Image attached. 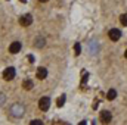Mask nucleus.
<instances>
[{"label":"nucleus","instance_id":"8","mask_svg":"<svg viewBox=\"0 0 127 125\" xmlns=\"http://www.w3.org/2000/svg\"><path fill=\"white\" fill-rule=\"evenodd\" d=\"M22 87H24L25 90H31V88H32V81H30V80H27V81H24V84H22Z\"/></svg>","mask_w":127,"mask_h":125},{"label":"nucleus","instance_id":"3","mask_svg":"<svg viewBox=\"0 0 127 125\" xmlns=\"http://www.w3.org/2000/svg\"><path fill=\"white\" fill-rule=\"evenodd\" d=\"M19 24L22 25V27H28V25H31L32 24V16L31 15H22L21 18H19Z\"/></svg>","mask_w":127,"mask_h":125},{"label":"nucleus","instance_id":"7","mask_svg":"<svg viewBox=\"0 0 127 125\" xmlns=\"http://www.w3.org/2000/svg\"><path fill=\"white\" fill-rule=\"evenodd\" d=\"M47 77V69L46 68H38L37 69V78L38 80H44Z\"/></svg>","mask_w":127,"mask_h":125},{"label":"nucleus","instance_id":"2","mask_svg":"<svg viewBox=\"0 0 127 125\" xmlns=\"http://www.w3.org/2000/svg\"><path fill=\"white\" fill-rule=\"evenodd\" d=\"M49 106H50V99H49V97H41L40 102H38V107H40V110L46 112V110L49 109Z\"/></svg>","mask_w":127,"mask_h":125},{"label":"nucleus","instance_id":"13","mask_svg":"<svg viewBox=\"0 0 127 125\" xmlns=\"http://www.w3.org/2000/svg\"><path fill=\"white\" fill-rule=\"evenodd\" d=\"M41 124H43L41 121H32L31 122V125H41Z\"/></svg>","mask_w":127,"mask_h":125},{"label":"nucleus","instance_id":"6","mask_svg":"<svg viewBox=\"0 0 127 125\" xmlns=\"http://www.w3.org/2000/svg\"><path fill=\"white\" fill-rule=\"evenodd\" d=\"M19 50H21V43H18V41L12 43L10 47H9V52H10V53H18Z\"/></svg>","mask_w":127,"mask_h":125},{"label":"nucleus","instance_id":"14","mask_svg":"<svg viewBox=\"0 0 127 125\" xmlns=\"http://www.w3.org/2000/svg\"><path fill=\"white\" fill-rule=\"evenodd\" d=\"M124 56H126V58H127V50H126V53H124Z\"/></svg>","mask_w":127,"mask_h":125},{"label":"nucleus","instance_id":"11","mask_svg":"<svg viewBox=\"0 0 127 125\" xmlns=\"http://www.w3.org/2000/svg\"><path fill=\"white\" fill-rule=\"evenodd\" d=\"M65 99H66V97H65V94H62V96L58 99V106H59V107H61V106H64V103H65Z\"/></svg>","mask_w":127,"mask_h":125},{"label":"nucleus","instance_id":"1","mask_svg":"<svg viewBox=\"0 0 127 125\" xmlns=\"http://www.w3.org/2000/svg\"><path fill=\"white\" fill-rule=\"evenodd\" d=\"M3 78H4L6 81H10V80H13V78H15V68H12V66L6 68V69L3 71Z\"/></svg>","mask_w":127,"mask_h":125},{"label":"nucleus","instance_id":"10","mask_svg":"<svg viewBox=\"0 0 127 125\" xmlns=\"http://www.w3.org/2000/svg\"><path fill=\"white\" fill-rule=\"evenodd\" d=\"M120 21H121V24H123L124 27H127V13H123V15L120 16Z\"/></svg>","mask_w":127,"mask_h":125},{"label":"nucleus","instance_id":"4","mask_svg":"<svg viewBox=\"0 0 127 125\" xmlns=\"http://www.w3.org/2000/svg\"><path fill=\"white\" fill-rule=\"evenodd\" d=\"M108 35H109V38H111L112 41H117V40H120V37H121V31L117 30V28H112V30H109Z\"/></svg>","mask_w":127,"mask_h":125},{"label":"nucleus","instance_id":"16","mask_svg":"<svg viewBox=\"0 0 127 125\" xmlns=\"http://www.w3.org/2000/svg\"><path fill=\"white\" fill-rule=\"evenodd\" d=\"M40 1H47V0H40Z\"/></svg>","mask_w":127,"mask_h":125},{"label":"nucleus","instance_id":"15","mask_svg":"<svg viewBox=\"0 0 127 125\" xmlns=\"http://www.w3.org/2000/svg\"><path fill=\"white\" fill-rule=\"evenodd\" d=\"M21 1H22V3H25V1H27V0H21Z\"/></svg>","mask_w":127,"mask_h":125},{"label":"nucleus","instance_id":"9","mask_svg":"<svg viewBox=\"0 0 127 125\" xmlns=\"http://www.w3.org/2000/svg\"><path fill=\"white\" fill-rule=\"evenodd\" d=\"M115 96H117V91H115V90H109L108 94H106L108 100H114V99H115Z\"/></svg>","mask_w":127,"mask_h":125},{"label":"nucleus","instance_id":"12","mask_svg":"<svg viewBox=\"0 0 127 125\" xmlns=\"http://www.w3.org/2000/svg\"><path fill=\"white\" fill-rule=\"evenodd\" d=\"M74 50H75V55H80V52H81V46H80L78 43H75V46H74Z\"/></svg>","mask_w":127,"mask_h":125},{"label":"nucleus","instance_id":"5","mask_svg":"<svg viewBox=\"0 0 127 125\" xmlns=\"http://www.w3.org/2000/svg\"><path fill=\"white\" fill-rule=\"evenodd\" d=\"M111 118H112V115H111V112H108V110H103V112L100 113V121H102L103 124L109 122V121H111Z\"/></svg>","mask_w":127,"mask_h":125}]
</instances>
